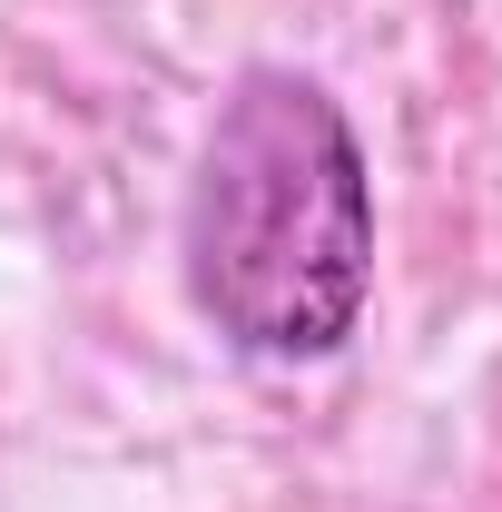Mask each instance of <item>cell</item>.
I'll return each instance as SVG.
<instances>
[{"label":"cell","mask_w":502,"mask_h":512,"mask_svg":"<svg viewBox=\"0 0 502 512\" xmlns=\"http://www.w3.org/2000/svg\"><path fill=\"white\" fill-rule=\"evenodd\" d=\"M178 266L197 316L237 355H335L375 286V188L345 109L306 69H247L197 148L178 207Z\"/></svg>","instance_id":"6da1fadb"}]
</instances>
